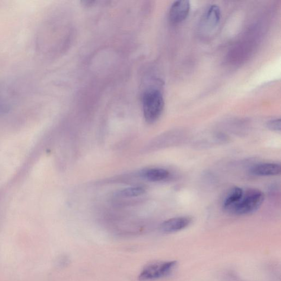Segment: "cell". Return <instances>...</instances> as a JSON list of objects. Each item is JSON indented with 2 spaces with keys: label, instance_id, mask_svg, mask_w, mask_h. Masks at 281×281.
<instances>
[{
  "label": "cell",
  "instance_id": "6da1fadb",
  "mask_svg": "<svg viewBox=\"0 0 281 281\" xmlns=\"http://www.w3.org/2000/svg\"><path fill=\"white\" fill-rule=\"evenodd\" d=\"M265 199L264 193L256 188H249L244 194L237 204L227 212L235 215H246L256 212L262 206Z\"/></svg>",
  "mask_w": 281,
  "mask_h": 281
},
{
  "label": "cell",
  "instance_id": "7a4b0ae2",
  "mask_svg": "<svg viewBox=\"0 0 281 281\" xmlns=\"http://www.w3.org/2000/svg\"><path fill=\"white\" fill-rule=\"evenodd\" d=\"M142 105L145 120L153 123L159 119L164 110V98L159 90H148L143 94Z\"/></svg>",
  "mask_w": 281,
  "mask_h": 281
},
{
  "label": "cell",
  "instance_id": "3957f363",
  "mask_svg": "<svg viewBox=\"0 0 281 281\" xmlns=\"http://www.w3.org/2000/svg\"><path fill=\"white\" fill-rule=\"evenodd\" d=\"M176 263V261H169L149 264L143 268L139 276V279L149 281L166 276L173 270Z\"/></svg>",
  "mask_w": 281,
  "mask_h": 281
},
{
  "label": "cell",
  "instance_id": "277c9868",
  "mask_svg": "<svg viewBox=\"0 0 281 281\" xmlns=\"http://www.w3.org/2000/svg\"><path fill=\"white\" fill-rule=\"evenodd\" d=\"M190 8V3L186 0L175 2L170 9V20L174 24L184 21L189 15Z\"/></svg>",
  "mask_w": 281,
  "mask_h": 281
},
{
  "label": "cell",
  "instance_id": "5b68a950",
  "mask_svg": "<svg viewBox=\"0 0 281 281\" xmlns=\"http://www.w3.org/2000/svg\"><path fill=\"white\" fill-rule=\"evenodd\" d=\"M190 217H180L168 219L161 224L160 230L166 233H171L185 229L192 223Z\"/></svg>",
  "mask_w": 281,
  "mask_h": 281
},
{
  "label": "cell",
  "instance_id": "8992f818",
  "mask_svg": "<svg viewBox=\"0 0 281 281\" xmlns=\"http://www.w3.org/2000/svg\"><path fill=\"white\" fill-rule=\"evenodd\" d=\"M221 18L219 6L212 5L209 7L202 19V28L205 31H211L216 27Z\"/></svg>",
  "mask_w": 281,
  "mask_h": 281
},
{
  "label": "cell",
  "instance_id": "52a82bcc",
  "mask_svg": "<svg viewBox=\"0 0 281 281\" xmlns=\"http://www.w3.org/2000/svg\"><path fill=\"white\" fill-rule=\"evenodd\" d=\"M280 166L277 163H261L253 166L251 169L252 174L258 176H274L280 175Z\"/></svg>",
  "mask_w": 281,
  "mask_h": 281
},
{
  "label": "cell",
  "instance_id": "ba28073f",
  "mask_svg": "<svg viewBox=\"0 0 281 281\" xmlns=\"http://www.w3.org/2000/svg\"><path fill=\"white\" fill-rule=\"evenodd\" d=\"M141 177L151 182H159L169 177L170 173L167 170L155 168L143 170L140 173Z\"/></svg>",
  "mask_w": 281,
  "mask_h": 281
},
{
  "label": "cell",
  "instance_id": "9c48e42d",
  "mask_svg": "<svg viewBox=\"0 0 281 281\" xmlns=\"http://www.w3.org/2000/svg\"><path fill=\"white\" fill-rule=\"evenodd\" d=\"M244 189L239 187L232 188L226 196L223 203V208L227 212L229 209L237 204L244 194Z\"/></svg>",
  "mask_w": 281,
  "mask_h": 281
},
{
  "label": "cell",
  "instance_id": "30bf717a",
  "mask_svg": "<svg viewBox=\"0 0 281 281\" xmlns=\"http://www.w3.org/2000/svg\"><path fill=\"white\" fill-rule=\"evenodd\" d=\"M145 192L144 188L141 187H129L116 193V197L129 198L137 197Z\"/></svg>",
  "mask_w": 281,
  "mask_h": 281
},
{
  "label": "cell",
  "instance_id": "8fae6325",
  "mask_svg": "<svg viewBox=\"0 0 281 281\" xmlns=\"http://www.w3.org/2000/svg\"><path fill=\"white\" fill-rule=\"evenodd\" d=\"M266 126L268 129L273 131V132H280L281 128L280 119H274L269 121L267 123Z\"/></svg>",
  "mask_w": 281,
  "mask_h": 281
},
{
  "label": "cell",
  "instance_id": "7c38bea8",
  "mask_svg": "<svg viewBox=\"0 0 281 281\" xmlns=\"http://www.w3.org/2000/svg\"><path fill=\"white\" fill-rule=\"evenodd\" d=\"M83 3H84V5H86V6H90L91 5H93L94 3H95V2H93V1H84L83 2Z\"/></svg>",
  "mask_w": 281,
  "mask_h": 281
}]
</instances>
